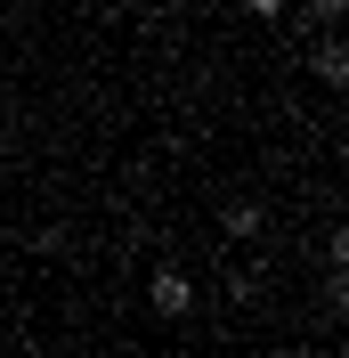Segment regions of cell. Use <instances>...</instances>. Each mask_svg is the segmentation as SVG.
Segmentation results:
<instances>
[{
  "label": "cell",
  "mask_w": 349,
  "mask_h": 358,
  "mask_svg": "<svg viewBox=\"0 0 349 358\" xmlns=\"http://www.w3.org/2000/svg\"><path fill=\"white\" fill-rule=\"evenodd\" d=\"M154 310H163V317H187V310H195V285H187V277H179V268H163V277H154Z\"/></svg>",
  "instance_id": "1"
},
{
  "label": "cell",
  "mask_w": 349,
  "mask_h": 358,
  "mask_svg": "<svg viewBox=\"0 0 349 358\" xmlns=\"http://www.w3.org/2000/svg\"><path fill=\"white\" fill-rule=\"evenodd\" d=\"M219 228H228V236H252V228H260V203H228Z\"/></svg>",
  "instance_id": "2"
},
{
  "label": "cell",
  "mask_w": 349,
  "mask_h": 358,
  "mask_svg": "<svg viewBox=\"0 0 349 358\" xmlns=\"http://www.w3.org/2000/svg\"><path fill=\"white\" fill-rule=\"evenodd\" d=\"M341 73H349V49L325 41V49H317V82H341Z\"/></svg>",
  "instance_id": "3"
},
{
  "label": "cell",
  "mask_w": 349,
  "mask_h": 358,
  "mask_svg": "<svg viewBox=\"0 0 349 358\" xmlns=\"http://www.w3.org/2000/svg\"><path fill=\"white\" fill-rule=\"evenodd\" d=\"M309 8H317V17H341V8H349V0H309Z\"/></svg>",
  "instance_id": "4"
},
{
  "label": "cell",
  "mask_w": 349,
  "mask_h": 358,
  "mask_svg": "<svg viewBox=\"0 0 349 358\" xmlns=\"http://www.w3.org/2000/svg\"><path fill=\"white\" fill-rule=\"evenodd\" d=\"M244 8H252V17H276V8H284V0H244Z\"/></svg>",
  "instance_id": "5"
},
{
  "label": "cell",
  "mask_w": 349,
  "mask_h": 358,
  "mask_svg": "<svg viewBox=\"0 0 349 358\" xmlns=\"http://www.w3.org/2000/svg\"><path fill=\"white\" fill-rule=\"evenodd\" d=\"M276 358H309V350H276Z\"/></svg>",
  "instance_id": "6"
}]
</instances>
